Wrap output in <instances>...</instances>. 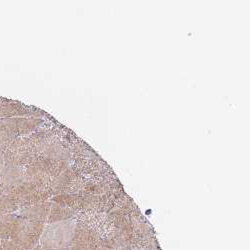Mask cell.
<instances>
[{
  "label": "cell",
  "instance_id": "52a82bcc",
  "mask_svg": "<svg viewBox=\"0 0 250 250\" xmlns=\"http://www.w3.org/2000/svg\"><path fill=\"white\" fill-rule=\"evenodd\" d=\"M18 209L17 204L9 194L3 193L0 195V215L12 214Z\"/></svg>",
  "mask_w": 250,
  "mask_h": 250
},
{
  "label": "cell",
  "instance_id": "30bf717a",
  "mask_svg": "<svg viewBox=\"0 0 250 250\" xmlns=\"http://www.w3.org/2000/svg\"><path fill=\"white\" fill-rule=\"evenodd\" d=\"M5 165V161H4V152L0 150V173H1L3 167Z\"/></svg>",
  "mask_w": 250,
  "mask_h": 250
},
{
  "label": "cell",
  "instance_id": "8fae6325",
  "mask_svg": "<svg viewBox=\"0 0 250 250\" xmlns=\"http://www.w3.org/2000/svg\"><path fill=\"white\" fill-rule=\"evenodd\" d=\"M4 193V191H3V189H2V187H1V185H0V195L1 194H3Z\"/></svg>",
  "mask_w": 250,
  "mask_h": 250
},
{
  "label": "cell",
  "instance_id": "6da1fadb",
  "mask_svg": "<svg viewBox=\"0 0 250 250\" xmlns=\"http://www.w3.org/2000/svg\"><path fill=\"white\" fill-rule=\"evenodd\" d=\"M45 135L43 133L16 138L4 152L5 164L22 167L23 165L33 162L40 150L43 149Z\"/></svg>",
  "mask_w": 250,
  "mask_h": 250
},
{
  "label": "cell",
  "instance_id": "7c38bea8",
  "mask_svg": "<svg viewBox=\"0 0 250 250\" xmlns=\"http://www.w3.org/2000/svg\"><path fill=\"white\" fill-rule=\"evenodd\" d=\"M0 250H4V249L2 248V246H1V243H0Z\"/></svg>",
  "mask_w": 250,
  "mask_h": 250
},
{
  "label": "cell",
  "instance_id": "5b68a950",
  "mask_svg": "<svg viewBox=\"0 0 250 250\" xmlns=\"http://www.w3.org/2000/svg\"><path fill=\"white\" fill-rule=\"evenodd\" d=\"M26 180L25 170L20 166L5 164L0 173V185L4 193H11L16 187Z\"/></svg>",
  "mask_w": 250,
  "mask_h": 250
},
{
  "label": "cell",
  "instance_id": "ba28073f",
  "mask_svg": "<svg viewBox=\"0 0 250 250\" xmlns=\"http://www.w3.org/2000/svg\"><path fill=\"white\" fill-rule=\"evenodd\" d=\"M17 137L12 134L11 132L0 128V150L5 152L6 149L10 146L11 143L16 139Z\"/></svg>",
  "mask_w": 250,
  "mask_h": 250
},
{
  "label": "cell",
  "instance_id": "7a4b0ae2",
  "mask_svg": "<svg viewBox=\"0 0 250 250\" xmlns=\"http://www.w3.org/2000/svg\"><path fill=\"white\" fill-rule=\"evenodd\" d=\"M50 194L51 192L49 187L34 182L27 177L23 183L20 184L11 193H9L17 204L18 208L45 202L49 198Z\"/></svg>",
  "mask_w": 250,
  "mask_h": 250
},
{
  "label": "cell",
  "instance_id": "8992f818",
  "mask_svg": "<svg viewBox=\"0 0 250 250\" xmlns=\"http://www.w3.org/2000/svg\"><path fill=\"white\" fill-rule=\"evenodd\" d=\"M20 217L15 214L0 215V240H10L19 223Z\"/></svg>",
  "mask_w": 250,
  "mask_h": 250
},
{
  "label": "cell",
  "instance_id": "3957f363",
  "mask_svg": "<svg viewBox=\"0 0 250 250\" xmlns=\"http://www.w3.org/2000/svg\"><path fill=\"white\" fill-rule=\"evenodd\" d=\"M44 230V223L20 217L11 241L25 250H32L37 245Z\"/></svg>",
  "mask_w": 250,
  "mask_h": 250
},
{
  "label": "cell",
  "instance_id": "9c48e42d",
  "mask_svg": "<svg viewBox=\"0 0 250 250\" xmlns=\"http://www.w3.org/2000/svg\"><path fill=\"white\" fill-rule=\"evenodd\" d=\"M0 243H1V246L4 250H25L13 243L11 240H0Z\"/></svg>",
  "mask_w": 250,
  "mask_h": 250
},
{
  "label": "cell",
  "instance_id": "277c9868",
  "mask_svg": "<svg viewBox=\"0 0 250 250\" xmlns=\"http://www.w3.org/2000/svg\"><path fill=\"white\" fill-rule=\"evenodd\" d=\"M71 226L65 222H55L43 230L40 245L44 248H65L71 239Z\"/></svg>",
  "mask_w": 250,
  "mask_h": 250
}]
</instances>
